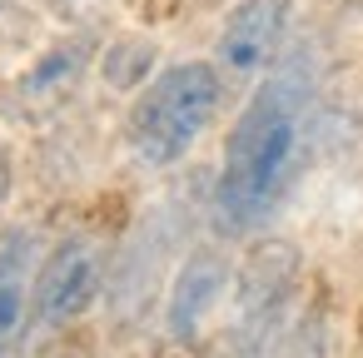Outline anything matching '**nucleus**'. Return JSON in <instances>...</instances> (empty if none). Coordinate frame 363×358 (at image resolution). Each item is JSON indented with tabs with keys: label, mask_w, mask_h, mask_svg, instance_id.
Here are the masks:
<instances>
[{
	"label": "nucleus",
	"mask_w": 363,
	"mask_h": 358,
	"mask_svg": "<svg viewBox=\"0 0 363 358\" xmlns=\"http://www.w3.org/2000/svg\"><path fill=\"white\" fill-rule=\"evenodd\" d=\"M224 95H229V80L214 60H174V65L155 70L130 100L125 150L145 169L184 164L199 150V140L214 130Z\"/></svg>",
	"instance_id": "f03ea898"
},
{
	"label": "nucleus",
	"mask_w": 363,
	"mask_h": 358,
	"mask_svg": "<svg viewBox=\"0 0 363 358\" xmlns=\"http://www.w3.org/2000/svg\"><path fill=\"white\" fill-rule=\"evenodd\" d=\"M50 6H55V11H65V16H80L85 6H95V0H50Z\"/></svg>",
	"instance_id": "f8f14e48"
},
{
	"label": "nucleus",
	"mask_w": 363,
	"mask_h": 358,
	"mask_svg": "<svg viewBox=\"0 0 363 358\" xmlns=\"http://www.w3.org/2000/svg\"><path fill=\"white\" fill-rule=\"evenodd\" d=\"M289 26L294 0H239L214 40V65L224 70V80H264L284 55Z\"/></svg>",
	"instance_id": "423d86ee"
},
{
	"label": "nucleus",
	"mask_w": 363,
	"mask_h": 358,
	"mask_svg": "<svg viewBox=\"0 0 363 358\" xmlns=\"http://www.w3.org/2000/svg\"><path fill=\"white\" fill-rule=\"evenodd\" d=\"M55 358H85V353H75V348H65V353H55Z\"/></svg>",
	"instance_id": "ddd939ff"
},
{
	"label": "nucleus",
	"mask_w": 363,
	"mask_h": 358,
	"mask_svg": "<svg viewBox=\"0 0 363 358\" xmlns=\"http://www.w3.org/2000/svg\"><path fill=\"white\" fill-rule=\"evenodd\" d=\"M105 274H110V249L100 234L90 229H70L60 234L45 259H40V274H35V328L40 333H65L75 328L100 289H105Z\"/></svg>",
	"instance_id": "20e7f679"
},
{
	"label": "nucleus",
	"mask_w": 363,
	"mask_h": 358,
	"mask_svg": "<svg viewBox=\"0 0 363 358\" xmlns=\"http://www.w3.org/2000/svg\"><path fill=\"white\" fill-rule=\"evenodd\" d=\"M303 313V254L289 239H259L239 269L224 303L229 358H274L294 318Z\"/></svg>",
	"instance_id": "7ed1b4c3"
},
{
	"label": "nucleus",
	"mask_w": 363,
	"mask_h": 358,
	"mask_svg": "<svg viewBox=\"0 0 363 358\" xmlns=\"http://www.w3.org/2000/svg\"><path fill=\"white\" fill-rule=\"evenodd\" d=\"M274 358H328V313L318 303H303V313L294 318Z\"/></svg>",
	"instance_id": "1a4fd4ad"
},
{
	"label": "nucleus",
	"mask_w": 363,
	"mask_h": 358,
	"mask_svg": "<svg viewBox=\"0 0 363 358\" xmlns=\"http://www.w3.org/2000/svg\"><path fill=\"white\" fill-rule=\"evenodd\" d=\"M40 239L26 224L0 229V358H16L26 333L35 328V274H40Z\"/></svg>",
	"instance_id": "6e6552de"
},
{
	"label": "nucleus",
	"mask_w": 363,
	"mask_h": 358,
	"mask_svg": "<svg viewBox=\"0 0 363 358\" xmlns=\"http://www.w3.org/2000/svg\"><path fill=\"white\" fill-rule=\"evenodd\" d=\"M313 115H318V85L298 55L279 60L249 90L219 155V179H214L219 234L249 239L284 209L313 155Z\"/></svg>",
	"instance_id": "f257e3e1"
},
{
	"label": "nucleus",
	"mask_w": 363,
	"mask_h": 358,
	"mask_svg": "<svg viewBox=\"0 0 363 358\" xmlns=\"http://www.w3.org/2000/svg\"><path fill=\"white\" fill-rule=\"evenodd\" d=\"M90 55H95V40H90V35H65V40H55L50 50H40V55L16 75L11 95H6L11 115H16V120H30V125L60 115V110L80 95V80H85V70H90Z\"/></svg>",
	"instance_id": "0eeeda50"
},
{
	"label": "nucleus",
	"mask_w": 363,
	"mask_h": 358,
	"mask_svg": "<svg viewBox=\"0 0 363 358\" xmlns=\"http://www.w3.org/2000/svg\"><path fill=\"white\" fill-rule=\"evenodd\" d=\"M6 194H11V155L0 145V204H6Z\"/></svg>",
	"instance_id": "9b49d317"
},
{
	"label": "nucleus",
	"mask_w": 363,
	"mask_h": 358,
	"mask_svg": "<svg viewBox=\"0 0 363 358\" xmlns=\"http://www.w3.org/2000/svg\"><path fill=\"white\" fill-rule=\"evenodd\" d=\"M30 11H26V0H0V45H11V40H26V26Z\"/></svg>",
	"instance_id": "9d476101"
},
{
	"label": "nucleus",
	"mask_w": 363,
	"mask_h": 358,
	"mask_svg": "<svg viewBox=\"0 0 363 358\" xmlns=\"http://www.w3.org/2000/svg\"><path fill=\"white\" fill-rule=\"evenodd\" d=\"M234 259L214 244H199L179 259L169 289H164V333L189 348L199 343L209 328L224 323V303H229V289H234Z\"/></svg>",
	"instance_id": "39448f33"
}]
</instances>
